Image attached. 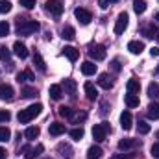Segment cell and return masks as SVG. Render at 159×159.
<instances>
[{"label": "cell", "instance_id": "1", "mask_svg": "<svg viewBox=\"0 0 159 159\" xmlns=\"http://www.w3.org/2000/svg\"><path fill=\"white\" fill-rule=\"evenodd\" d=\"M41 111H43V104H32L26 109H20L19 115H17V119H19L20 124H28V122H32L35 117H39Z\"/></svg>", "mask_w": 159, "mask_h": 159}, {"label": "cell", "instance_id": "2", "mask_svg": "<svg viewBox=\"0 0 159 159\" xmlns=\"http://www.w3.org/2000/svg\"><path fill=\"white\" fill-rule=\"evenodd\" d=\"M39 22L37 20H30V19H17V34L19 35H32L39 30Z\"/></svg>", "mask_w": 159, "mask_h": 159}, {"label": "cell", "instance_id": "3", "mask_svg": "<svg viewBox=\"0 0 159 159\" xmlns=\"http://www.w3.org/2000/svg\"><path fill=\"white\" fill-rule=\"evenodd\" d=\"M107 131H109V124H107V122L94 124V128H93V139H94L96 143H102V141H106Z\"/></svg>", "mask_w": 159, "mask_h": 159}, {"label": "cell", "instance_id": "4", "mask_svg": "<svg viewBox=\"0 0 159 159\" xmlns=\"http://www.w3.org/2000/svg\"><path fill=\"white\" fill-rule=\"evenodd\" d=\"M128 20H129V17H128L126 11L119 13L117 22H115V34H117V35H122V34H124V30L128 28Z\"/></svg>", "mask_w": 159, "mask_h": 159}, {"label": "cell", "instance_id": "5", "mask_svg": "<svg viewBox=\"0 0 159 159\" xmlns=\"http://www.w3.org/2000/svg\"><path fill=\"white\" fill-rule=\"evenodd\" d=\"M41 152H43V144H37L35 148H32V146H22V148L19 150V156L22 154L26 159H35Z\"/></svg>", "mask_w": 159, "mask_h": 159}, {"label": "cell", "instance_id": "6", "mask_svg": "<svg viewBox=\"0 0 159 159\" xmlns=\"http://www.w3.org/2000/svg\"><path fill=\"white\" fill-rule=\"evenodd\" d=\"M74 17L78 19L80 24H83V26H87V24L93 20L91 11H87V9H83V7H76V9H74Z\"/></svg>", "mask_w": 159, "mask_h": 159}, {"label": "cell", "instance_id": "7", "mask_svg": "<svg viewBox=\"0 0 159 159\" xmlns=\"http://www.w3.org/2000/svg\"><path fill=\"white\" fill-rule=\"evenodd\" d=\"M44 6H46V11L52 13L54 17H59V15L63 13V4H61L59 0H48Z\"/></svg>", "mask_w": 159, "mask_h": 159}, {"label": "cell", "instance_id": "8", "mask_svg": "<svg viewBox=\"0 0 159 159\" xmlns=\"http://www.w3.org/2000/svg\"><path fill=\"white\" fill-rule=\"evenodd\" d=\"M89 56H91L94 61H102V59H106V46H104V44H94V46H91Z\"/></svg>", "mask_w": 159, "mask_h": 159}, {"label": "cell", "instance_id": "9", "mask_svg": "<svg viewBox=\"0 0 159 159\" xmlns=\"http://www.w3.org/2000/svg\"><path fill=\"white\" fill-rule=\"evenodd\" d=\"M137 146H141V141H139V139H131V137H128V139L119 141V150H122V152H126V150H133V148H137Z\"/></svg>", "mask_w": 159, "mask_h": 159}, {"label": "cell", "instance_id": "10", "mask_svg": "<svg viewBox=\"0 0 159 159\" xmlns=\"http://www.w3.org/2000/svg\"><path fill=\"white\" fill-rule=\"evenodd\" d=\"M15 96V91L11 85L7 83H0V100H6V102H11Z\"/></svg>", "mask_w": 159, "mask_h": 159}, {"label": "cell", "instance_id": "11", "mask_svg": "<svg viewBox=\"0 0 159 159\" xmlns=\"http://www.w3.org/2000/svg\"><path fill=\"white\" fill-rule=\"evenodd\" d=\"M13 52H15V56L17 57H20V59H26L28 57V48H26V44L24 43H20V41H15V44H13Z\"/></svg>", "mask_w": 159, "mask_h": 159}, {"label": "cell", "instance_id": "12", "mask_svg": "<svg viewBox=\"0 0 159 159\" xmlns=\"http://www.w3.org/2000/svg\"><path fill=\"white\" fill-rule=\"evenodd\" d=\"M83 91H85V94H87L89 100H96L98 91H96V87H94L93 81H85V83H83Z\"/></svg>", "mask_w": 159, "mask_h": 159}, {"label": "cell", "instance_id": "13", "mask_svg": "<svg viewBox=\"0 0 159 159\" xmlns=\"http://www.w3.org/2000/svg\"><path fill=\"white\" fill-rule=\"evenodd\" d=\"M57 152H59L65 159H70L72 156H74L72 146H70V144H67V143H59V144H57Z\"/></svg>", "mask_w": 159, "mask_h": 159}, {"label": "cell", "instance_id": "14", "mask_svg": "<svg viewBox=\"0 0 159 159\" xmlns=\"http://www.w3.org/2000/svg\"><path fill=\"white\" fill-rule=\"evenodd\" d=\"M128 50H129L131 54L139 56V54L144 50V43H143V41H129V43H128Z\"/></svg>", "mask_w": 159, "mask_h": 159}, {"label": "cell", "instance_id": "15", "mask_svg": "<svg viewBox=\"0 0 159 159\" xmlns=\"http://www.w3.org/2000/svg\"><path fill=\"white\" fill-rule=\"evenodd\" d=\"M48 94H50L52 100H61V96H63V87L54 83V85L48 87Z\"/></svg>", "mask_w": 159, "mask_h": 159}, {"label": "cell", "instance_id": "16", "mask_svg": "<svg viewBox=\"0 0 159 159\" xmlns=\"http://www.w3.org/2000/svg\"><path fill=\"white\" fill-rule=\"evenodd\" d=\"M48 133L54 135V137L63 135V133H65V124H61V122H52L50 128H48Z\"/></svg>", "mask_w": 159, "mask_h": 159}, {"label": "cell", "instance_id": "17", "mask_svg": "<svg viewBox=\"0 0 159 159\" xmlns=\"http://www.w3.org/2000/svg\"><path fill=\"white\" fill-rule=\"evenodd\" d=\"M63 87H65V93L69 94V96H72L74 98V94H76V81L74 80H70V78H67L65 81H63Z\"/></svg>", "mask_w": 159, "mask_h": 159}, {"label": "cell", "instance_id": "18", "mask_svg": "<svg viewBox=\"0 0 159 159\" xmlns=\"http://www.w3.org/2000/svg\"><path fill=\"white\" fill-rule=\"evenodd\" d=\"M126 89H128V93H129V94H139V91H141V83H139V80H135V78L128 80Z\"/></svg>", "mask_w": 159, "mask_h": 159}, {"label": "cell", "instance_id": "19", "mask_svg": "<svg viewBox=\"0 0 159 159\" xmlns=\"http://www.w3.org/2000/svg\"><path fill=\"white\" fill-rule=\"evenodd\" d=\"M63 54H65V57H67L69 61H72V63L80 57V52L74 46H65V48H63Z\"/></svg>", "mask_w": 159, "mask_h": 159}, {"label": "cell", "instance_id": "20", "mask_svg": "<svg viewBox=\"0 0 159 159\" xmlns=\"http://www.w3.org/2000/svg\"><path fill=\"white\" fill-rule=\"evenodd\" d=\"M81 72L85 76H93V74H96V65L93 61H83L81 63Z\"/></svg>", "mask_w": 159, "mask_h": 159}, {"label": "cell", "instance_id": "21", "mask_svg": "<svg viewBox=\"0 0 159 159\" xmlns=\"http://www.w3.org/2000/svg\"><path fill=\"white\" fill-rule=\"evenodd\" d=\"M120 126H122V129H131V113L129 111H122V115H120Z\"/></svg>", "mask_w": 159, "mask_h": 159}, {"label": "cell", "instance_id": "22", "mask_svg": "<svg viewBox=\"0 0 159 159\" xmlns=\"http://www.w3.org/2000/svg\"><path fill=\"white\" fill-rule=\"evenodd\" d=\"M34 65L39 72H46V65H44V59L39 52H34Z\"/></svg>", "mask_w": 159, "mask_h": 159}, {"label": "cell", "instance_id": "23", "mask_svg": "<svg viewBox=\"0 0 159 159\" xmlns=\"http://www.w3.org/2000/svg\"><path fill=\"white\" fill-rule=\"evenodd\" d=\"M98 85H100L102 89H106V91H109V89L113 87V80L109 78L107 74H100V76H98Z\"/></svg>", "mask_w": 159, "mask_h": 159}, {"label": "cell", "instance_id": "24", "mask_svg": "<svg viewBox=\"0 0 159 159\" xmlns=\"http://www.w3.org/2000/svg\"><path fill=\"white\" fill-rule=\"evenodd\" d=\"M143 32H144V35H146V37L159 41V28H157V26H154V24H152V26H146Z\"/></svg>", "mask_w": 159, "mask_h": 159}, {"label": "cell", "instance_id": "25", "mask_svg": "<svg viewBox=\"0 0 159 159\" xmlns=\"http://www.w3.org/2000/svg\"><path fill=\"white\" fill-rule=\"evenodd\" d=\"M39 133H41V129L37 128V126H30V128L24 131V137H26L28 141H34V139L39 137Z\"/></svg>", "mask_w": 159, "mask_h": 159}, {"label": "cell", "instance_id": "26", "mask_svg": "<svg viewBox=\"0 0 159 159\" xmlns=\"http://www.w3.org/2000/svg\"><path fill=\"white\" fill-rule=\"evenodd\" d=\"M124 102H126V106L128 107H139V96L137 94H126L124 96Z\"/></svg>", "mask_w": 159, "mask_h": 159}, {"label": "cell", "instance_id": "27", "mask_svg": "<svg viewBox=\"0 0 159 159\" xmlns=\"http://www.w3.org/2000/svg\"><path fill=\"white\" fill-rule=\"evenodd\" d=\"M148 117L152 120L159 119V102H152V104L148 106Z\"/></svg>", "mask_w": 159, "mask_h": 159}, {"label": "cell", "instance_id": "28", "mask_svg": "<svg viewBox=\"0 0 159 159\" xmlns=\"http://www.w3.org/2000/svg\"><path fill=\"white\" fill-rule=\"evenodd\" d=\"M133 11L137 15H143L146 11V0H133Z\"/></svg>", "mask_w": 159, "mask_h": 159}, {"label": "cell", "instance_id": "29", "mask_svg": "<svg viewBox=\"0 0 159 159\" xmlns=\"http://www.w3.org/2000/svg\"><path fill=\"white\" fill-rule=\"evenodd\" d=\"M102 157V148L100 146H91L87 150V159H100Z\"/></svg>", "mask_w": 159, "mask_h": 159}, {"label": "cell", "instance_id": "30", "mask_svg": "<svg viewBox=\"0 0 159 159\" xmlns=\"http://www.w3.org/2000/svg\"><path fill=\"white\" fill-rule=\"evenodd\" d=\"M61 37L67 41H72L74 37H76V32H74V28L72 26H65L63 28V32H61Z\"/></svg>", "mask_w": 159, "mask_h": 159}, {"label": "cell", "instance_id": "31", "mask_svg": "<svg viewBox=\"0 0 159 159\" xmlns=\"http://www.w3.org/2000/svg\"><path fill=\"white\" fill-rule=\"evenodd\" d=\"M34 80V74H32V70H22V72H19L17 74V81L19 83H24V81H32Z\"/></svg>", "mask_w": 159, "mask_h": 159}, {"label": "cell", "instance_id": "32", "mask_svg": "<svg viewBox=\"0 0 159 159\" xmlns=\"http://www.w3.org/2000/svg\"><path fill=\"white\" fill-rule=\"evenodd\" d=\"M148 96H150V98H157L159 96V83L157 81H152V83L148 85Z\"/></svg>", "mask_w": 159, "mask_h": 159}, {"label": "cell", "instance_id": "33", "mask_svg": "<svg viewBox=\"0 0 159 159\" xmlns=\"http://www.w3.org/2000/svg\"><path fill=\"white\" fill-rule=\"evenodd\" d=\"M22 96L24 98H34V96H37V89L35 87H22Z\"/></svg>", "mask_w": 159, "mask_h": 159}, {"label": "cell", "instance_id": "34", "mask_svg": "<svg viewBox=\"0 0 159 159\" xmlns=\"http://www.w3.org/2000/svg\"><path fill=\"white\" fill-rule=\"evenodd\" d=\"M9 137H11V131H9V128H6V126H0V143H6V141H9Z\"/></svg>", "mask_w": 159, "mask_h": 159}, {"label": "cell", "instance_id": "35", "mask_svg": "<svg viewBox=\"0 0 159 159\" xmlns=\"http://www.w3.org/2000/svg\"><path fill=\"white\" fill-rule=\"evenodd\" d=\"M137 129H139L141 135H146V133H150V124L144 122V120H141V122L137 124Z\"/></svg>", "mask_w": 159, "mask_h": 159}, {"label": "cell", "instance_id": "36", "mask_svg": "<svg viewBox=\"0 0 159 159\" xmlns=\"http://www.w3.org/2000/svg\"><path fill=\"white\" fill-rule=\"evenodd\" d=\"M9 57H11V52H9V48L7 46H0V61H9Z\"/></svg>", "mask_w": 159, "mask_h": 159}, {"label": "cell", "instance_id": "37", "mask_svg": "<svg viewBox=\"0 0 159 159\" xmlns=\"http://www.w3.org/2000/svg\"><path fill=\"white\" fill-rule=\"evenodd\" d=\"M59 115L65 117V119H70V117L74 115V111H72L70 107H67V106H61V107H59Z\"/></svg>", "mask_w": 159, "mask_h": 159}, {"label": "cell", "instance_id": "38", "mask_svg": "<svg viewBox=\"0 0 159 159\" xmlns=\"http://www.w3.org/2000/svg\"><path fill=\"white\" fill-rule=\"evenodd\" d=\"M11 11V2L9 0H0V13H9Z\"/></svg>", "mask_w": 159, "mask_h": 159}, {"label": "cell", "instance_id": "39", "mask_svg": "<svg viewBox=\"0 0 159 159\" xmlns=\"http://www.w3.org/2000/svg\"><path fill=\"white\" fill-rule=\"evenodd\" d=\"M70 137H72L74 141H81V139H83V129H81V128H74V129H70Z\"/></svg>", "mask_w": 159, "mask_h": 159}, {"label": "cell", "instance_id": "40", "mask_svg": "<svg viewBox=\"0 0 159 159\" xmlns=\"http://www.w3.org/2000/svg\"><path fill=\"white\" fill-rule=\"evenodd\" d=\"M85 119H87V113H74V115L70 117V120H72L74 124H78V122H83Z\"/></svg>", "mask_w": 159, "mask_h": 159}, {"label": "cell", "instance_id": "41", "mask_svg": "<svg viewBox=\"0 0 159 159\" xmlns=\"http://www.w3.org/2000/svg\"><path fill=\"white\" fill-rule=\"evenodd\" d=\"M11 119V113L7 109H0V122H9Z\"/></svg>", "mask_w": 159, "mask_h": 159}, {"label": "cell", "instance_id": "42", "mask_svg": "<svg viewBox=\"0 0 159 159\" xmlns=\"http://www.w3.org/2000/svg\"><path fill=\"white\" fill-rule=\"evenodd\" d=\"M9 34V24L7 22H0V37H6Z\"/></svg>", "mask_w": 159, "mask_h": 159}, {"label": "cell", "instance_id": "43", "mask_svg": "<svg viewBox=\"0 0 159 159\" xmlns=\"http://www.w3.org/2000/svg\"><path fill=\"white\" fill-rule=\"evenodd\" d=\"M115 2H119V0H98V6L102 7V9H107L111 4H115Z\"/></svg>", "mask_w": 159, "mask_h": 159}, {"label": "cell", "instance_id": "44", "mask_svg": "<svg viewBox=\"0 0 159 159\" xmlns=\"http://www.w3.org/2000/svg\"><path fill=\"white\" fill-rule=\"evenodd\" d=\"M20 6L26 9H32V7H35V0H20Z\"/></svg>", "mask_w": 159, "mask_h": 159}, {"label": "cell", "instance_id": "45", "mask_svg": "<svg viewBox=\"0 0 159 159\" xmlns=\"http://www.w3.org/2000/svg\"><path fill=\"white\" fill-rule=\"evenodd\" d=\"M150 154H152L154 157H159V143L152 144V148H150Z\"/></svg>", "mask_w": 159, "mask_h": 159}, {"label": "cell", "instance_id": "46", "mask_svg": "<svg viewBox=\"0 0 159 159\" xmlns=\"http://www.w3.org/2000/svg\"><path fill=\"white\" fill-rule=\"evenodd\" d=\"M111 69H113L115 72H119V70H120V63H119V59H115V61L111 63Z\"/></svg>", "mask_w": 159, "mask_h": 159}, {"label": "cell", "instance_id": "47", "mask_svg": "<svg viewBox=\"0 0 159 159\" xmlns=\"http://www.w3.org/2000/svg\"><path fill=\"white\" fill-rule=\"evenodd\" d=\"M150 54H152V57H159V48H152Z\"/></svg>", "mask_w": 159, "mask_h": 159}, {"label": "cell", "instance_id": "48", "mask_svg": "<svg viewBox=\"0 0 159 159\" xmlns=\"http://www.w3.org/2000/svg\"><path fill=\"white\" fill-rule=\"evenodd\" d=\"M6 154H7V152H6V148H2V146H0V159H6Z\"/></svg>", "mask_w": 159, "mask_h": 159}, {"label": "cell", "instance_id": "49", "mask_svg": "<svg viewBox=\"0 0 159 159\" xmlns=\"http://www.w3.org/2000/svg\"><path fill=\"white\" fill-rule=\"evenodd\" d=\"M156 20H157V22H159V13H157V15H156Z\"/></svg>", "mask_w": 159, "mask_h": 159}, {"label": "cell", "instance_id": "50", "mask_svg": "<svg viewBox=\"0 0 159 159\" xmlns=\"http://www.w3.org/2000/svg\"><path fill=\"white\" fill-rule=\"evenodd\" d=\"M156 72H157V74H159V65H157V69H156Z\"/></svg>", "mask_w": 159, "mask_h": 159}, {"label": "cell", "instance_id": "51", "mask_svg": "<svg viewBox=\"0 0 159 159\" xmlns=\"http://www.w3.org/2000/svg\"><path fill=\"white\" fill-rule=\"evenodd\" d=\"M156 137H157V139H159V131H157V133H156Z\"/></svg>", "mask_w": 159, "mask_h": 159}, {"label": "cell", "instance_id": "52", "mask_svg": "<svg viewBox=\"0 0 159 159\" xmlns=\"http://www.w3.org/2000/svg\"><path fill=\"white\" fill-rule=\"evenodd\" d=\"M46 159H50V157H46Z\"/></svg>", "mask_w": 159, "mask_h": 159}]
</instances>
